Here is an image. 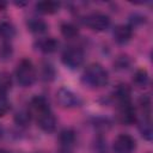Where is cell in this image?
I'll return each instance as SVG.
<instances>
[{"mask_svg":"<svg viewBox=\"0 0 153 153\" xmlns=\"http://www.w3.org/2000/svg\"><path fill=\"white\" fill-rule=\"evenodd\" d=\"M81 81L91 88H100L108 84L109 73L100 63H91L85 68Z\"/></svg>","mask_w":153,"mask_h":153,"instance_id":"6da1fadb","label":"cell"},{"mask_svg":"<svg viewBox=\"0 0 153 153\" xmlns=\"http://www.w3.org/2000/svg\"><path fill=\"white\" fill-rule=\"evenodd\" d=\"M16 78L20 86L30 87L36 81L37 74L33 63L29 59H23L19 61L16 68Z\"/></svg>","mask_w":153,"mask_h":153,"instance_id":"7a4b0ae2","label":"cell"},{"mask_svg":"<svg viewBox=\"0 0 153 153\" xmlns=\"http://www.w3.org/2000/svg\"><path fill=\"white\" fill-rule=\"evenodd\" d=\"M84 60H85V54L82 49L74 45L67 47L61 55L62 63L69 69H78L79 67H81Z\"/></svg>","mask_w":153,"mask_h":153,"instance_id":"3957f363","label":"cell"},{"mask_svg":"<svg viewBox=\"0 0 153 153\" xmlns=\"http://www.w3.org/2000/svg\"><path fill=\"white\" fill-rule=\"evenodd\" d=\"M110 23H111L110 17L102 12H92L84 18V24L91 30L97 32H102L109 29Z\"/></svg>","mask_w":153,"mask_h":153,"instance_id":"277c9868","label":"cell"},{"mask_svg":"<svg viewBox=\"0 0 153 153\" xmlns=\"http://www.w3.org/2000/svg\"><path fill=\"white\" fill-rule=\"evenodd\" d=\"M56 100L60 106L66 108V109H72V108H78L82 104L81 98L74 93L72 90L67 87H60L56 92Z\"/></svg>","mask_w":153,"mask_h":153,"instance_id":"5b68a950","label":"cell"},{"mask_svg":"<svg viewBox=\"0 0 153 153\" xmlns=\"http://www.w3.org/2000/svg\"><path fill=\"white\" fill-rule=\"evenodd\" d=\"M112 149L115 153H134L136 149L135 139L129 134H120L114 140Z\"/></svg>","mask_w":153,"mask_h":153,"instance_id":"8992f818","label":"cell"},{"mask_svg":"<svg viewBox=\"0 0 153 153\" xmlns=\"http://www.w3.org/2000/svg\"><path fill=\"white\" fill-rule=\"evenodd\" d=\"M36 116V121H37V126L45 133H53L56 129V117L53 114L51 109H47L43 110L38 114L35 115Z\"/></svg>","mask_w":153,"mask_h":153,"instance_id":"52a82bcc","label":"cell"},{"mask_svg":"<svg viewBox=\"0 0 153 153\" xmlns=\"http://www.w3.org/2000/svg\"><path fill=\"white\" fill-rule=\"evenodd\" d=\"M118 120L126 126H130L136 122V111L131 102L118 104Z\"/></svg>","mask_w":153,"mask_h":153,"instance_id":"ba28073f","label":"cell"},{"mask_svg":"<svg viewBox=\"0 0 153 153\" xmlns=\"http://www.w3.org/2000/svg\"><path fill=\"white\" fill-rule=\"evenodd\" d=\"M112 36L116 43L127 44L133 37V27L129 24H118L114 27Z\"/></svg>","mask_w":153,"mask_h":153,"instance_id":"9c48e42d","label":"cell"},{"mask_svg":"<svg viewBox=\"0 0 153 153\" xmlns=\"http://www.w3.org/2000/svg\"><path fill=\"white\" fill-rule=\"evenodd\" d=\"M35 47L43 54H51L55 53L59 48V42L54 37H43L36 41Z\"/></svg>","mask_w":153,"mask_h":153,"instance_id":"30bf717a","label":"cell"},{"mask_svg":"<svg viewBox=\"0 0 153 153\" xmlns=\"http://www.w3.org/2000/svg\"><path fill=\"white\" fill-rule=\"evenodd\" d=\"M75 141H76V135H75V131L73 129L66 128V129L60 131V134H59V142L61 145V148L71 149L74 146Z\"/></svg>","mask_w":153,"mask_h":153,"instance_id":"8fae6325","label":"cell"},{"mask_svg":"<svg viewBox=\"0 0 153 153\" xmlns=\"http://www.w3.org/2000/svg\"><path fill=\"white\" fill-rule=\"evenodd\" d=\"M131 91L130 87L126 84H118L114 90V97L117 100V104H124L130 103L131 100Z\"/></svg>","mask_w":153,"mask_h":153,"instance_id":"7c38bea8","label":"cell"},{"mask_svg":"<svg viewBox=\"0 0 153 153\" xmlns=\"http://www.w3.org/2000/svg\"><path fill=\"white\" fill-rule=\"evenodd\" d=\"M16 26L10 20L0 22V38L2 42H11L16 36Z\"/></svg>","mask_w":153,"mask_h":153,"instance_id":"4fadbf2b","label":"cell"},{"mask_svg":"<svg viewBox=\"0 0 153 153\" xmlns=\"http://www.w3.org/2000/svg\"><path fill=\"white\" fill-rule=\"evenodd\" d=\"M26 26H27L29 31H31L32 33H37V35L44 33L48 29V24L45 23V20H43L38 17L29 18L27 22H26Z\"/></svg>","mask_w":153,"mask_h":153,"instance_id":"5bb4252c","label":"cell"},{"mask_svg":"<svg viewBox=\"0 0 153 153\" xmlns=\"http://www.w3.org/2000/svg\"><path fill=\"white\" fill-rule=\"evenodd\" d=\"M60 8V2L56 1H38L36 4V11L42 14H54L59 11Z\"/></svg>","mask_w":153,"mask_h":153,"instance_id":"9a60e30c","label":"cell"},{"mask_svg":"<svg viewBox=\"0 0 153 153\" xmlns=\"http://www.w3.org/2000/svg\"><path fill=\"white\" fill-rule=\"evenodd\" d=\"M60 31H61V35L67 39H73L75 37H78V35H79L78 26L73 23H69V22L62 23L60 26Z\"/></svg>","mask_w":153,"mask_h":153,"instance_id":"2e32d148","label":"cell"},{"mask_svg":"<svg viewBox=\"0 0 153 153\" xmlns=\"http://www.w3.org/2000/svg\"><path fill=\"white\" fill-rule=\"evenodd\" d=\"M139 130L142 135V137L147 141H151L152 140V135H153V131H152V124H151V118L149 116H145L143 115V118L139 122Z\"/></svg>","mask_w":153,"mask_h":153,"instance_id":"e0dca14e","label":"cell"},{"mask_svg":"<svg viewBox=\"0 0 153 153\" xmlns=\"http://www.w3.org/2000/svg\"><path fill=\"white\" fill-rule=\"evenodd\" d=\"M133 82L135 86L137 87H145L147 86V84L149 82V75L148 72L145 68H140L134 73L133 76Z\"/></svg>","mask_w":153,"mask_h":153,"instance_id":"ac0fdd59","label":"cell"},{"mask_svg":"<svg viewBox=\"0 0 153 153\" xmlns=\"http://www.w3.org/2000/svg\"><path fill=\"white\" fill-rule=\"evenodd\" d=\"M30 121H31V112H30V110L23 109V110L17 111L16 115H14V122L19 127H27L30 124Z\"/></svg>","mask_w":153,"mask_h":153,"instance_id":"d6986e66","label":"cell"},{"mask_svg":"<svg viewBox=\"0 0 153 153\" xmlns=\"http://www.w3.org/2000/svg\"><path fill=\"white\" fill-rule=\"evenodd\" d=\"M12 87V78L10 73L1 72L0 73V93H7V91Z\"/></svg>","mask_w":153,"mask_h":153,"instance_id":"ffe728a7","label":"cell"},{"mask_svg":"<svg viewBox=\"0 0 153 153\" xmlns=\"http://www.w3.org/2000/svg\"><path fill=\"white\" fill-rule=\"evenodd\" d=\"M13 48L10 42H2L0 45V59L2 61H7L12 57Z\"/></svg>","mask_w":153,"mask_h":153,"instance_id":"44dd1931","label":"cell"},{"mask_svg":"<svg viewBox=\"0 0 153 153\" xmlns=\"http://www.w3.org/2000/svg\"><path fill=\"white\" fill-rule=\"evenodd\" d=\"M11 110V102L6 93H0V117H4Z\"/></svg>","mask_w":153,"mask_h":153,"instance_id":"7402d4cb","label":"cell"},{"mask_svg":"<svg viewBox=\"0 0 153 153\" xmlns=\"http://www.w3.org/2000/svg\"><path fill=\"white\" fill-rule=\"evenodd\" d=\"M55 76V71L54 67L50 63H44L42 68V78L47 81H51Z\"/></svg>","mask_w":153,"mask_h":153,"instance_id":"603a6c76","label":"cell"},{"mask_svg":"<svg viewBox=\"0 0 153 153\" xmlns=\"http://www.w3.org/2000/svg\"><path fill=\"white\" fill-rule=\"evenodd\" d=\"M0 153H11V152L7 151V149H5V148H0Z\"/></svg>","mask_w":153,"mask_h":153,"instance_id":"cb8c5ba5","label":"cell"},{"mask_svg":"<svg viewBox=\"0 0 153 153\" xmlns=\"http://www.w3.org/2000/svg\"><path fill=\"white\" fill-rule=\"evenodd\" d=\"M2 135H4V129H2V127L0 126V139L2 137Z\"/></svg>","mask_w":153,"mask_h":153,"instance_id":"d4e9b609","label":"cell"}]
</instances>
